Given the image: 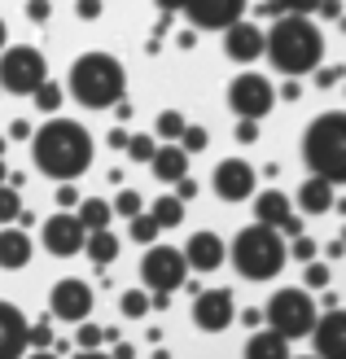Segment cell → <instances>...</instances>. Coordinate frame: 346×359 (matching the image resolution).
I'll return each mask as SVG.
<instances>
[{
  "mask_svg": "<svg viewBox=\"0 0 346 359\" xmlns=\"http://www.w3.org/2000/svg\"><path fill=\"white\" fill-rule=\"evenodd\" d=\"M31 163L40 175L70 184L93 167V136L75 118H48L40 132L31 136Z\"/></svg>",
  "mask_w": 346,
  "mask_h": 359,
  "instance_id": "cell-1",
  "label": "cell"
},
{
  "mask_svg": "<svg viewBox=\"0 0 346 359\" xmlns=\"http://www.w3.org/2000/svg\"><path fill=\"white\" fill-rule=\"evenodd\" d=\"M267 57H272V66H277L281 75H307V70H320V62H324V35H320L316 22L285 13L281 22H272Z\"/></svg>",
  "mask_w": 346,
  "mask_h": 359,
  "instance_id": "cell-2",
  "label": "cell"
},
{
  "mask_svg": "<svg viewBox=\"0 0 346 359\" xmlns=\"http://www.w3.org/2000/svg\"><path fill=\"white\" fill-rule=\"evenodd\" d=\"M66 83H70V97H75L84 110H110V105H123L127 70L110 53H84V57L70 66Z\"/></svg>",
  "mask_w": 346,
  "mask_h": 359,
  "instance_id": "cell-3",
  "label": "cell"
},
{
  "mask_svg": "<svg viewBox=\"0 0 346 359\" xmlns=\"http://www.w3.org/2000/svg\"><path fill=\"white\" fill-rule=\"evenodd\" d=\"M302 163L312 175L329 180V184H346V114L342 110L312 118V128L302 136Z\"/></svg>",
  "mask_w": 346,
  "mask_h": 359,
  "instance_id": "cell-4",
  "label": "cell"
},
{
  "mask_svg": "<svg viewBox=\"0 0 346 359\" xmlns=\"http://www.w3.org/2000/svg\"><path fill=\"white\" fill-rule=\"evenodd\" d=\"M285 259H289V245L281 241L277 228L250 224V228L237 232V241H232V267L246 280H272L285 267Z\"/></svg>",
  "mask_w": 346,
  "mask_h": 359,
  "instance_id": "cell-5",
  "label": "cell"
},
{
  "mask_svg": "<svg viewBox=\"0 0 346 359\" xmlns=\"http://www.w3.org/2000/svg\"><path fill=\"white\" fill-rule=\"evenodd\" d=\"M40 83H48V66H44V53L31 48V44H13L0 53V93H13V97H35Z\"/></svg>",
  "mask_w": 346,
  "mask_h": 359,
  "instance_id": "cell-6",
  "label": "cell"
},
{
  "mask_svg": "<svg viewBox=\"0 0 346 359\" xmlns=\"http://www.w3.org/2000/svg\"><path fill=\"white\" fill-rule=\"evenodd\" d=\"M263 320H267V329L272 333H281V337H307V333H316V302H312V294H302V290H281V294H272V302H267V311H263Z\"/></svg>",
  "mask_w": 346,
  "mask_h": 359,
  "instance_id": "cell-7",
  "label": "cell"
},
{
  "mask_svg": "<svg viewBox=\"0 0 346 359\" xmlns=\"http://www.w3.org/2000/svg\"><path fill=\"white\" fill-rule=\"evenodd\" d=\"M189 276V259H185V250H171V245H149L145 250V259H140V280L149 285L154 294H171L180 290Z\"/></svg>",
  "mask_w": 346,
  "mask_h": 359,
  "instance_id": "cell-8",
  "label": "cell"
},
{
  "mask_svg": "<svg viewBox=\"0 0 346 359\" xmlns=\"http://www.w3.org/2000/svg\"><path fill=\"white\" fill-rule=\"evenodd\" d=\"M272 101H277V88H272L263 75H237L232 83H228V105L237 110V118H254L259 123L267 110H272Z\"/></svg>",
  "mask_w": 346,
  "mask_h": 359,
  "instance_id": "cell-9",
  "label": "cell"
},
{
  "mask_svg": "<svg viewBox=\"0 0 346 359\" xmlns=\"http://www.w3.org/2000/svg\"><path fill=\"white\" fill-rule=\"evenodd\" d=\"M48 316H53V320H66V325H84V320L93 316V290H88V280L66 276V280L53 285V294H48Z\"/></svg>",
  "mask_w": 346,
  "mask_h": 359,
  "instance_id": "cell-10",
  "label": "cell"
},
{
  "mask_svg": "<svg viewBox=\"0 0 346 359\" xmlns=\"http://www.w3.org/2000/svg\"><path fill=\"white\" fill-rule=\"evenodd\" d=\"M180 13H185L197 31H228V27L241 22L246 0H185Z\"/></svg>",
  "mask_w": 346,
  "mask_h": 359,
  "instance_id": "cell-11",
  "label": "cell"
},
{
  "mask_svg": "<svg viewBox=\"0 0 346 359\" xmlns=\"http://www.w3.org/2000/svg\"><path fill=\"white\" fill-rule=\"evenodd\" d=\"M88 245V228L79 224V215H70V210H58V215H48L44 219V250L48 255H79V250Z\"/></svg>",
  "mask_w": 346,
  "mask_h": 359,
  "instance_id": "cell-12",
  "label": "cell"
},
{
  "mask_svg": "<svg viewBox=\"0 0 346 359\" xmlns=\"http://www.w3.org/2000/svg\"><path fill=\"white\" fill-rule=\"evenodd\" d=\"M232 294L228 290H202L193 298V325L202 333H224L232 325Z\"/></svg>",
  "mask_w": 346,
  "mask_h": 359,
  "instance_id": "cell-13",
  "label": "cell"
},
{
  "mask_svg": "<svg viewBox=\"0 0 346 359\" xmlns=\"http://www.w3.org/2000/svg\"><path fill=\"white\" fill-rule=\"evenodd\" d=\"M31 325L13 302H0V359H27Z\"/></svg>",
  "mask_w": 346,
  "mask_h": 359,
  "instance_id": "cell-14",
  "label": "cell"
},
{
  "mask_svg": "<svg viewBox=\"0 0 346 359\" xmlns=\"http://www.w3.org/2000/svg\"><path fill=\"white\" fill-rule=\"evenodd\" d=\"M211 184H215V193H220L224 202H246V197L254 193V167L241 163V158H228V163L215 167Z\"/></svg>",
  "mask_w": 346,
  "mask_h": 359,
  "instance_id": "cell-15",
  "label": "cell"
},
{
  "mask_svg": "<svg viewBox=\"0 0 346 359\" xmlns=\"http://www.w3.org/2000/svg\"><path fill=\"white\" fill-rule=\"evenodd\" d=\"M312 342H316V359H346V311H324L316 320V333H312Z\"/></svg>",
  "mask_w": 346,
  "mask_h": 359,
  "instance_id": "cell-16",
  "label": "cell"
},
{
  "mask_svg": "<svg viewBox=\"0 0 346 359\" xmlns=\"http://www.w3.org/2000/svg\"><path fill=\"white\" fill-rule=\"evenodd\" d=\"M224 53H228L232 62H254L259 53H267V35L254 27V22H246V18H241L237 27L224 31Z\"/></svg>",
  "mask_w": 346,
  "mask_h": 359,
  "instance_id": "cell-17",
  "label": "cell"
},
{
  "mask_svg": "<svg viewBox=\"0 0 346 359\" xmlns=\"http://www.w3.org/2000/svg\"><path fill=\"white\" fill-rule=\"evenodd\" d=\"M185 259L197 272H215V267L224 263V241L215 237V232H193L189 245H185Z\"/></svg>",
  "mask_w": 346,
  "mask_h": 359,
  "instance_id": "cell-18",
  "label": "cell"
},
{
  "mask_svg": "<svg viewBox=\"0 0 346 359\" xmlns=\"http://www.w3.org/2000/svg\"><path fill=\"white\" fill-rule=\"evenodd\" d=\"M149 171L162 180V184H180V180H189V154L180 145H158Z\"/></svg>",
  "mask_w": 346,
  "mask_h": 359,
  "instance_id": "cell-19",
  "label": "cell"
},
{
  "mask_svg": "<svg viewBox=\"0 0 346 359\" xmlns=\"http://www.w3.org/2000/svg\"><path fill=\"white\" fill-rule=\"evenodd\" d=\"M31 263V237L22 228H0V267L18 272V267Z\"/></svg>",
  "mask_w": 346,
  "mask_h": 359,
  "instance_id": "cell-20",
  "label": "cell"
},
{
  "mask_svg": "<svg viewBox=\"0 0 346 359\" xmlns=\"http://www.w3.org/2000/svg\"><path fill=\"white\" fill-rule=\"evenodd\" d=\"M298 206H302L307 215L333 210V184H329V180H320V175H307L302 189H298Z\"/></svg>",
  "mask_w": 346,
  "mask_h": 359,
  "instance_id": "cell-21",
  "label": "cell"
},
{
  "mask_svg": "<svg viewBox=\"0 0 346 359\" xmlns=\"http://www.w3.org/2000/svg\"><path fill=\"white\" fill-rule=\"evenodd\" d=\"M254 219H259L263 228H281V224L289 219V197L277 193V189L259 193V197H254Z\"/></svg>",
  "mask_w": 346,
  "mask_h": 359,
  "instance_id": "cell-22",
  "label": "cell"
},
{
  "mask_svg": "<svg viewBox=\"0 0 346 359\" xmlns=\"http://www.w3.org/2000/svg\"><path fill=\"white\" fill-rule=\"evenodd\" d=\"M246 359H294V355H289V337L272 333V329L254 333L250 346H246Z\"/></svg>",
  "mask_w": 346,
  "mask_h": 359,
  "instance_id": "cell-23",
  "label": "cell"
},
{
  "mask_svg": "<svg viewBox=\"0 0 346 359\" xmlns=\"http://www.w3.org/2000/svg\"><path fill=\"white\" fill-rule=\"evenodd\" d=\"M75 215H79V224L88 232H105V228H110V219H114V206L101 202V197H88V202H79Z\"/></svg>",
  "mask_w": 346,
  "mask_h": 359,
  "instance_id": "cell-24",
  "label": "cell"
},
{
  "mask_svg": "<svg viewBox=\"0 0 346 359\" xmlns=\"http://www.w3.org/2000/svg\"><path fill=\"white\" fill-rule=\"evenodd\" d=\"M84 255L93 259L97 267L114 263V259H119V237H114L110 228H105V232H88V245H84Z\"/></svg>",
  "mask_w": 346,
  "mask_h": 359,
  "instance_id": "cell-25",
  "label": "cell"
},
{
  "mask_svg": "<svg viewBox=\"0 0 346 359\" xmlns=\"http://www.w3.org/2000/svg\"><path fill=\"white\" fill-rule=\"evenodd\" d=\"M154 132L167 140V145H180V140H185V132H189V123H185V114H180V110H162L158 123H154Z\"/></svg>",
  "mask_w": 346,
  "mask_h": 359,
  "instance_id": "cell-26",
  "label": "cell"
},
{
  "mask_svg": "<svg viewBox=\"0 0 346 359\" xmlns=\"http://www.w3.org/2000/svg\"><path fill=\"white\" fill-rule=\"evenodd\" d=\"M154 219H158V228H175V224H185V202H180V197H167L162 193L158 202H154Z\"/></svg>",
  "mask_w": 346,
  "mask_h": 359,
  "instance_id": "cell-27",
  "label": "cell"
},
{
  "mask_svg": "<svg viewBox=\"0 0 346 359\" xmlns=\"http://www.w3.org/2000/svg\"><path fill=\"white\" fill-rule=\"evenodd\" d=\"M31 101H35V110H40V114H58L62 110V83H53V79L40 83V93H35Z\"/></svg>",
  "mask_w": 346,
  "mask_h": 359,
  "instance_id": "cell-28",
  "label": "cell"
},
{
  "mask_svg": "<svg viewBox=\"0 0 346 359\" xmlns=\"http://www.w3.org/2000/svg\"><path fill=\"white\" fill-rule=\"evenodd\" d=\"M18 215H22V197H18V189L0 184V224H18Z\"/></svg>",
  "mask_w": 346,
  "mask_h": 359,
  "instance_id": "cell-29",
  "label": "cell"
},
{
  "mask_svg": "<svg viewBox=\"0 0 346 359\" xmlns=\"http://www.w3.org/2000/svg\"><path fill=\"white\" fill-rule=\"evenodd\" d=\"M154 302H149V294H140V290H127L123 298H119V311L127 316V320H140L145 311H149Z\"/></svg>",
  "mask_w": 346,
  "mask_h": 359,
  "instance_id": "cell-30",
  "label": "cell"
},
{
  "mask_svg": "<svg viewBox=\"0 0 346 359\" xmlns=\"http://www.w3.org/2000/svg\"><path fill=\"white\" fill-rule=\"evenodd\" d=\"M158 219H154V215H136V219H132V241H140V245H154L158 241Z\"/></svg>",
  "mask_w": 346,
  "mask_h": 359,
  "instance_id": "cell-31",
  "label": "cell"
},
{
  "mask_svg": "<svg viewBox=\"0 0 346 359\" xmlns=\"http://www.w3.org/2000/svg\"><path fill=\"white\" fill-rule=\"evenodd\" d=\"M114 210L123 215V219H136V215H145V202H140V193H136V189H123V193L114 197Z\"/></svg>",
  "mask_w": 346,
  "mask_h": 359,
  "instance_id": "cell-32",
  "label": "cell"
},
{
  "mask_svg": "<svg viewBox=\"0 0 346 359\" xmlns=\"http://www.w3.org/2000/svg\"><path fill=\"white\" fill-rule=\"evenodd\" d=\"M154 154H158L154 136H132V145H127V158H132V163H154Z\"/></svg>",
  "mask_w": 346,
  "mask_h": 359,
  "instance_id": "cell-33",
  "label": "cell"
},
{
  "mask_svg": "<svg viewBox=\"0 0 346 359\" xmlns=\"http://www.w3.org/2000/svg\"><path fill=\"white\" fill-rule=\"evenodd\" d=\"M75 342H79V351H97V346L105 342V329H101V325H88V320H84L79 333H75Z\"/></svg>",
  "mask_w": 346,
  "mask_h": 359,
  "instance_id": "cell-34",
  "label": "cell"
},
{
  "mask_svg": "<svg viewBox=\"0 0 346 359\" xmlns=\"http://www.w3.org/2000/svg\"><path fill=\"white\" fill-rule=\"evenodd\" d=\"M206 145H211L206 128H189V132H185V140H180V149H185V154H202Z\"/></svg>",
  "mask_w": 346,
  "mask_h": 359,
  "instance_id": "cell-35",
  "label": "cell"
},
{
  "mask_svg": "<svg viewBox=\"0 0 346 359\" xmlns=\"http://www.w3.org/2000/svg\"><path fill=\"white\" fill-rule=\"evenodd\" d=\"M31 346H35V351H48V346H53V329H48V320H35V325H31Z\"/></svg>",
  "mask_w": 346,
  "mask_h": 359,
  "instance_id": "cell-36",
  "label": "cell"
},
{
  "mask_svg": "<svg viewBox=\"0 0 346 359\" xmlns=\"http://www.w3.org/2000/svg\"><path fill=\"white\" fill-rule=\"evenodd\" d=\"M289 255L302 259V263H316V241L312 237H294V245H289Z\"/></svg>",
  "mask_w": 346,
  "mask_h": 359,
  "instance_id": "cell-37",
  "label": "cell"
},
{
  "mask_svg": "<svg viewBox=\"0 0 346 359\" xmlns=\"http://www.w3.org/2000/svg\"><path fill=\"white\" fill-rule=\"evenodd\" d=\"M237 140H241V145H254V140H259V123H254V118H237Z\"/></svg>",
  "mask_w": 346,
  "mask_h": 359,
  "instance_id": "cell-38",
  "label": "cell"
},
{
  "mask_svg": "<svg viewBox=\"0 0 346 359\" xmlns=\"http://www.w3.org/2000/svg\"><path fill=\"white\" fill-rule=\"evenodd\" d=\"M307 285H312V290H324V285H329V267H324V263H307Z\"/></svg>",
  "mask_w": 346,
  "mask_h": 359,
  "instance_id": "cell-39",
  "label": "cell"
},
{
  "mask_svg": "<svg viewBox=\"0 0 346 359\" xmlns=\"http://www.w3.org/2000/svg\"><path fill=\"white\" fill-rule=\"evenodd\" d=\"M285 13H294V18H307V13H316L320 9V0H281Z\"/></svg>",
  "mask_w": 346,
  "mask_h": 359,
  "instance_id": "cell-40",
  "label": "cell"
},
{
  "mask_svg": "<svg viewBox=\"0 0 346 359\" xmlns=\"http://www.w3.org/2000/svg\"><path fill=\"white\" fill-rule=\"evenodd\" d=\"M254 13L267 18V22H281V18H285V5H281V0H263V5H254Z\"/></svg>",
  "mask_w": 346,
  "mask_h": 359,
  "instance_id": "cell-41",
  "label": "cell"
},
{
  "mask_svg": "<svg viewBox=\"0 0 346 359\" xmlns=\"http://www.w3.org/2000/svg\"><path fill=\"white\" fill-rule=\"evenodd\" d=\"M48 13H53L48 0H27V18H31V22H48Z\"/></svg>",
  "mask_w": 346,
  "mask_h": 359,
  "instance_id": "cell-42",
  "label": "cell"
},
{
  "mask_svg": "<svg viewBox=\"0 0 346 359\" xmlns=\"http://www.w3.org/2000/svg\"><path fill=\"white\" fill-rule=\"evenodd\" d=\"M75 13L84 18V22H97V18H101V0H75Z\"/></svg>",
  "mask_w": 346,
  "mask_h": 359,
  "instance_id": "cell-43",
  "label": "cell"
},
{
  "mask_svg": "<svg viewBox=\"0 0 346 359\" xmlns=\"http://www.w3.org/2000/svg\"><path fill=\"white\" fill-rule=\"evenodd\" d=\"M342 75H346L342 66H324V70H316V83H320V88H333V83H338Z\"/></svg>",
  "mask_w": 346,
  "mask_h": 359,
  "instance_id": "cell-44",
  "label": "cell"
},
{
  "mask_svg": "<svg viewBox=\"0 0 346 359\" xmlns=\"http://www.w3.org/2000/svg\"><path fill=\"white\" fill-rule=\"evenodd\" d=\"M31 136H35V128H31L27 118H13L9 123V140H31Z\"/></svg>",
  "mask_w": 346,
  "mask_h": 359,
  "instance_id": "cell-45",
  "label": "cell"
},
{
  "mask_svg": "<svg viewBox=\"0 0 346 359\" xmlns=\"http://www.w3.org/2000/svg\"><path fill=\"white\" fill-rule=\"evenodd\" d=\"M58 206H62V210H75V206H79V189L62 184V189H58Z\"/></svg>",
  "mask_w": 346,
  "mask_h": 359,
  "instance_id": "cell-46",
  "label": "cell"
},
{
  "mask_svg": "<svg viewBox=\"0 0 346 359\" xmlns=\"http://www.w3.org/2000/svg\"><path fill=\"white\" fill-rule=\"evenodd\" d=\"M281 232H285V237H302V219H298V215H289V219L281 224Z\"/></svg>",
  "mask_w": 346,
  "mask_h": 359,
  "instance_id": "cell-47",
  "label": "cell"
},
{
  "mask_svg": "<svg viewBox=\"0 0 346 359\" xmlns=\"http://www.w3.org/2000/svg\"><path fill=\"white\" fill-rule=\"evenodd\" d=\"M175 197H180V202H189V197H197V184H193V180H180V184H175Z\"/></svg>",
  "mask_w": 346,
  "mask_h": 359,
  "instance_id": "cell-48",
  "label": "cell"
},
{
  "mask_svg": "<svg viewBox=\"0 0 346 359\" xmlns=\"http://www.w3.org/2000/svg\"><path fill=\"white\" fill-rule=\"evenodd\" d=\"M316 13H324V18H342V0H320Z\"/></svg>",
  "mask_w": 346,
  "mask_h": 359,
  "instance_id": "cell-49",
  "label": "cell"
},
{
  "mask_svg": "<svg viewBox=\"0 0 346 359\" xmlns=\"http://www.w3.org/2000/svg\"><path fill=\"white\" fill-rule=\"evenodd\" d=\"M154 5L162 9V18H171V13H180V9H185V0H154Z\"/></svg>",
  "mask_w": 346,
  "mask_h": 359,
  "instance_id": "cell-50",
  "label": "cell"
},
{
  "mask_svg": "<svg viewBox=\"0 0 346 359\" xmlns=\"http://www.w3.org/2000/svg\"><path fill=\"white\" fill-rule=\"evenodd\" d=\"M110 145H114V149H127V145H132V136H127L123 128H114V132H110Z\"/></svg>",
  "mask_w": 346,
  "mask_h": 359,
  "instance_id": "cell-51",
  "label": "cell"
},
{
  "mask_svg": "<svg viewBox=\"0 0 346 359\" xmlns=\"http://www.w3.org/2000/svg\"><path fill=\"white\" fill-rule=\"evenodd\" d=\"M298 93H302L298 83H285V88H281V97H285V101H298Z\"/></svg>",
  "mask_w": 346,
  "mask_h": 359,
  "instance_id": "cell-52",
  "label": "cell"
},
{
  "mask_svg": "<svg viewBox=\"0 0 346 359\" xmlns=\"http://www.w3.org/2000/svg\"><path fill=\"white\" fill-rule=\"evenodd\" d=\"M114 359H132V346H127V342H119V346H114Z\"/></svg>",
  "mask_w": 346,
  "mask_h": 359,
  "instance_id": "cell-53",
  "label": "cell"
},
{
  "mask_svg": "<svg viewBox=\"0 0 346 359\" xmlns=\"http://www.w3.org/2000/svg\"><path fill=\"white\" fill-rule=\"evenodd\" d=\"M75 359H114V355H101V351H79Z\"/></svg>",
  "mask_w": 346,
  "mask_h": 359,
  "instance_id": "cell-54",
  "label": "cell"
},
{
  "mask_svg": "<svg viewBox=\"0 0 346 359\" xmlns=\"http://www.w3.org/2000/svg\"><path fill=\"white\" fill-rule=\"evenodd\" d=\"M27 359H58V355H53V351H31Z\"/></svg>",
  "mask_w": 346,
  "mask_h": 359,
  "instance_id": "cell-55",
  "label": "cell"
},
{
  "mask_svg": "<svg viewBox=\"0 0 346 359\" xmlns=\"http://www.w3.org/2000/svg\"><path fill=\"white\" fill-rule=\"evenodd\" d=\"M0 184H9V167H5V158H0Z\"/></svg>",
  "mask_w": 346,
  "mask_h": 359,
  "instance_id": "cell-56",
  "label": "cell"
},
{
  "mask_svg": "<svg viewBox=\"0 0 346 359\" xmlns=\"http://www.w3.org/2000/svg\"><path fill=\"white\" fill-rule=\"evenodd\" d=\"M0 48H5V18H0Z\"/></svg>",
  "mask_w": 346,
  "mask_h": 359,
  "instance_id": "cell-57",
  "label": "cell"
},
{
  "mask_svg": "<svg viewBox=\"0 0 346 359\" xmlns=\"http://www.w3.org/2000/svg\"><path fill=\"white\" fill-rule=\"evenodd\" d=\"M0 158H5V136H0Z\"/></svg>",
  "mask_w": 346,
  "mask_h": 359,
  "instance_id": "cell-58",
  "label": "cell"
},
{
  "mask_svg": "<svg viewBox=\"0 0 346 359\" xmlns=\"http://www.w3.org/2000/svg\"><path fill=\"white\" fill-rule=\"evenodd\" d=\"M342 215H346V202H342Z\"/></svg>",
  "mask_w": 346,
  "mask_h": 359,
  "instance_id": "cell-59",
  "label": "cell"
},
{
  "mask_svg": "<svg viewBox=\"0 0 346 359\" xmlns=\"http://www.w3.org/2000/svg\"><path fill=\"white\" fill-rule=\"evenodd\" d=\"M342 245H346V237H342Z\"/></svg>",
  "mask_w": 346,
  "mask_h": 359,
  "instance_id": "cell-60",
  "label": "cell"
}]
</instances>
